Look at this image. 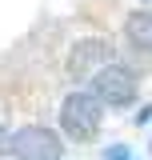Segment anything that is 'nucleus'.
<instances>
[{"mask_svg": "<svg viewBox=\"0 0 152 160\" xmlns=\"http://www.w3.org/2000/svg\"><path fill=\"white\" fill-rule=\"evenodd\" d=\"M100 100L92 96V92H72V96L60 104V124H64V132L68 136H80L88 140L100 132Z\"/></svg>", "mask_w": 152, "mask_h": 160, "instance_id": "nucleus-1", "label": "nucleus"}, {"mask_svg": "<svg viewBox=\"0 0 152 160\" xmlns=\"http://www.w3.org/2000/svg\"><path fill=\"white\" fill-rule=\"evenodd\" d=\"M92 96L100 104H128L136 96V76L120 64H104L92 72Z\"/></svg>", "mask_w": 152, "mask_h": 160, "instance_id": "nucleus-2", "label": "nucleus"}, {"mask_svg": "<svg viewBox=\"0 0 152 160\" xmlns=\"http://www.w3.org/2000/svg\"><path fill=\"white\" fill-rule=\"evenodd\" d=\"M8 148L16 152V160H60V136L52 128L28 124L8 140Z\"/></svg>", "mask_w": 152, "mask_h": 160, "instance_id": "nucleus-3", "label": "nucleus"}, {"mask_svg": "<svg viewBox=\"0 0 152 160\" xmlns=\"http://www.w3.org/2000/svg\"><path fill=\"white\" fill-rule=\"evenodd\" d=\"M96 56H100V60L108 56V44H104V40H84V44L72 52V60H68V72L84 76V72H88V64H92Z\"/></svg>", "mask_w": 152, "mask_h": 160, "instance_id": "nucleus-4", "label": "nucleus"}, {"mask_svg": "<svg viewBox=\"0 0 152 160\" xmlns=\"http://www.w3.org/2000/svg\"><path fill=\"white\" fill-rule=\"evenodd\" d=\"M124 32H128V40H132L136 48L152 52V8H148V12H132L128 24H124Z\"/></svg>", "mask_w": 152, "mask_h": 160, "instance_id": "nucleus-5", "label": "nucleus"}, {"mask_svg": "<svg viewBox=\"0 0 152 160\" xmlns=\"http://www.w3.org/2000/svg\"><path fill=\"white\" fill-rule=\"evenodd\" d=\"M4 144H8V132H4V124H0V152H4Z\"/></svg>", "mask_w": 152, "mask_h": 160, "instance_id": "nucleus-6", "label": "nucleus"}]
</instances>
